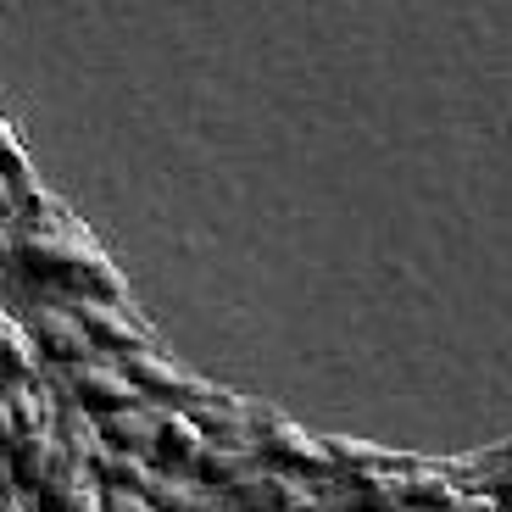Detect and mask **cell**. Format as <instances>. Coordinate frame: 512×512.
<instances>
[{
    "label": "cell",
    "mask_w": 512,
    "mask_h": 512,
    "mask_svg": "<svg viewBox=\"0 0 512 512\" xmlns=\"http://www.w3.org/2000/svg\"><path fill=\"white\" fill-rule=\"evenodd\" d=\"M12 256L23 262V273L45 284H67L78 295H101V301H123V279L117 268L95 251L84 234L62 229V223H45V229H28L23 240L12 245Z\"/></svg>",
    "instance_id": "6da1fadb"
},
{
    "label": "cell",
    "mask_w": 512,
    "mask_h": 512,
    "mask_svg": "<svg viewBox=\"0 0 512 512\" xmlns=\"http://www.w3.org/2000/svg\"><path fill=\"white\" fill-rule=\"evenodd\" d=\"M256 457H268L273 468H284V474H312V479H323L334 468V457H329V440H318V435H307V429H295V423H284V418H262V429H256Z\"/></svg>",
    "instance_id": "7a4b0ae2"
},
{
    "label": "cell",
    "mask_w": 512,
    "mask_h": 512,
    "mask_svg": "<svg viewBox=\"0 0 512 512\" xmlns=\"http://www.w3.org/2000/svg\"><path fill=\"white\" fill-rule=\"evenodd\" d=\"M62 384H67V396H73V407H84L90 418H106V412L134 407V401H140V390L128 384L123 368H112V362H95V357L67 362Z\"/></svg>",
    "instance_id": "3957f363"
},
{
    "label": "cell",
    "mask_w": 512,
    "mask_h": 512,
    "mask_svg": "<svg viewBox=\"0 0 512 512\" xmlns=\"http://www.w3.org/2000/svg\"><path fill=\"white\" fill-rule=\"evenodd\" d=\"M67 446L56 429H28V435H17L12 446H6V479H12L23 496H34L45 479L56 474V468H67Z\"/></svg>",
    "instance_id": "277c9868"
},
{
    "label": "cell",
    "mask_w": 512,
    "mask_h": 512,
    "mask_svg": "<svg viewBox=\"0 0 512 512\" xmlns=\"http://www.w3.org/2000/svg\"><path fill=\"white\" fill-rule=\"evenodd\" d=\"M123 373H128V384L140 390V401L151 396V401H173V407H190V401L206 390L201 379H190L184 368H173L167 357H156L151 346H145V351H128V357H123Z\"/></svg>",
    "instance_id": "5b68a950"
},
{
    "label": "cell",
    "mask_w": 512,
    "mask_h": 512,
    "mask_svg": "<svg viewBox=\"0 0 512 512\" xmlns=\"http://www.w3.org/2000/svg\"><path fill=\"white\" fill-rule=\"evenodd\" d=\"M78 323H84V334H90V346L112 351V357H128V351L151 346V329H140L117 301H101V295H84V301H78Z\"/></svg>",
    "instance_id": "8992f818"
},
{
    "label": "cell",
    "mask_w": 512,
    "mask_h": 512,
    "mask_svg": "<svg viewBox=\"0 0 512 512\" xmlns=\"http://www.w3.org/2000/svg\"><path fill=\"white\" fill-rule=\"evenodd\" d=\"M28 340H34L39 357H51V362H84L95 357L90 346V334H84V323H78V312H62V307H39L34 318H28Z\"/></svg>",
    "instance_id": "52a82bcc"
},
{
    "label": "cell",
    "mask_w": 512,
    "mask_h": 512,
    "mask_svg": "<svg viewBox=\"0 0 512 512\" xmlns=\"http://www.w3.org/2000/svg\"><path fill=\"white\" fill-rule=\"evenodd\" d=\"M206 446V429L190 418L184 407L156 412V440H151V468H167V474H190L195 457Z\"/></svg>",
    "instance_id": "ba28073f"
},
{
    "label": "cell",
    "mask_w": 512,
    "mask_h": 512,
    "mask_svg": "<svg viewBox=\"0 0 512 512\" xmlns=\"http://www.w3.org/2000/svg\"><path fill=\"white\" fill-rule=\"evenodd\" d=\"M34 512H101V485L84 462H67L34 490Z\"/></svg>",
    "instance_id": "9c48e42d"
},
{
    "label": "cell",
    "mask_w": 512,
    "mask_h": 512,
    "mask_svg": "<svg viewBox=\"0 0 512 512\" xmlns=\"http://www.w3.org/2000/svg\"><path fill=\"white\" fill-rule=\"evenodd\" d=\"M140 496L151 501L156 512H212L218 490H206L195 474H167V468H151L140 485Z\"/></svg>",
    "instance_id": "30bf717a"
},
{
    "label": "cell",
    "mask_w": 512,
    "mask_h": 512,
    "mask_svg": "<svg viewBox=\"0 0 512 512\" xmlns=\"http://www.w3.org/2000/svg\"><path fill=\"white\" fill-rule=\"evenodd\" d=\"M256 468V446L251 440H212L206 435V446H201V457H195V468L190 474L201 479L206 490H229L240 474H251Z\"/></svg>",
    "instance_id": "8fae6325"
},
{
    "label": "cell",
    "mask_w": 512,
    "mask_h": 512,
    "mask_svg": "<svg viewBox=\"0 0 512 512\" xmlns=\"http://www.w3.org/2000/svg\"><path fill=\"white\" fill-rule=\"evenodd\" d=\"M95 429H101V440L106 446H117V451H134V457H145L151 462V440H156V407H117V412H106V418H95Z\"/></svg>",
    "instance_id": "7c38bea8"
},
{
    "label": "cell",
    "mask_w": 512,
    "mask_h": 512,
    "mask_svg": "<svg viewBox=\"0 0 512 512\" xmlns=\"http://www.w3.org/2000/svg\"><path fill=\"white\" fill-rule=\"evenodd\" d=\"M0 401H6V412H12L17 435H28V429H56L51 384H39V379H12L6 390H0Z\"/></svg>",
    "instance_id": "4fadbf2b"
},
{
    "label": "cell",
    "mask_w": 512,
    "mask_h": 512,
    "mask_svg": "<svg viewBox=\"0 0 512 512\" xmlns=\"http://www.w3.org/2000/svg\"><path fill=\"white\" fill-rule=\"evenodd\" d=\"M0 373L6 379H39V351L28 340V329L12 318H0Z\"/></svg>",
    "instance_id": "5bb4252c"
},
{
    "label": "cell",
    "mask_w": 512,
    "mask_h": 512,
    "mask_svg": "<svg viewBox=\"0 0 512 512\" xmlns=\"http://www.w3.org/2000/svg\"><path fill=\"white\" fill-rule=\"evenodd\" d=\"M0 173H6V184H12L17 195H28L34 184H28V162H23V151L12 145V134L0 128Z\"/></svg>",
    "instance_id": "9a60e30c"
},
{
    "label": "cell",
    "mask_w": 512,
    "mask_h": 512,
    "mask_svg": "<svg viewBox=\"0 0 512 512\" xmlns=\"http://www.w3.org/2000/svg\"><path fill=\"white\" fill-rule=\"evenodd\" d=\"M101 512H156L140 490H101Z\"/></svg>",
    "instance_id": "2e32d148"
},
{
    "label": "cell",
    "mask_w": 512,
    "mask_h": 512,
    "mask_svg": "<svg viewBox=\"0 0 512 512\" xmlns=\"http://www.w3.org/2000/svg\"><path fill=\"white\" fill-rule=\"evenodd\" d=\"M17 440V423H12V412H6V401H0V451Z\"/></svg>",
    "instance_id": "e0dca14e"
},
{
    "label": "cell",
    "mask_w": 512,
    "mask_h": 512,
    "mask_svg": "<svg viewBox=\"0 0 512 512\" xmlns=\"http://www.w3.org/2000/svg\"><path fill=\"white\" fill-rule=\"evenodd\" d=\"M6 496H12V490H6V479H0V501H6Z\"/></svg>",
    "instance_id": "ac0fdd59"
},
{
    "label": "cell",
    "mask_w": 512,
    "mask_h": 512,
    "mask_svg": "<svg viewBox=\"0 0 512 512\" xmlns=\"http://www.w3.org/2000/svg\"><path fill=\"white\" fill-rule=\"evenodd\" d=\"M6 384H12V379H6V373H0V390H6Z\"/></svg>",
    "instance_id": "d6986e66"
},
{
    "label": "cell",
    "mask_w": 512,
    "mask_h": 512,
    "mask_svg": "<svg viewBox=\"0 0 512 512\" xmlns=\"http://www.w3.org/2000/svg\"><path fill=\"white\" fill-rule=\"evenodd\" d=\"M501 490H507V496H512V479H507V485H501Z\"/></svg>",
    "instance_id": "ffe728a7"
}]
</instances>
